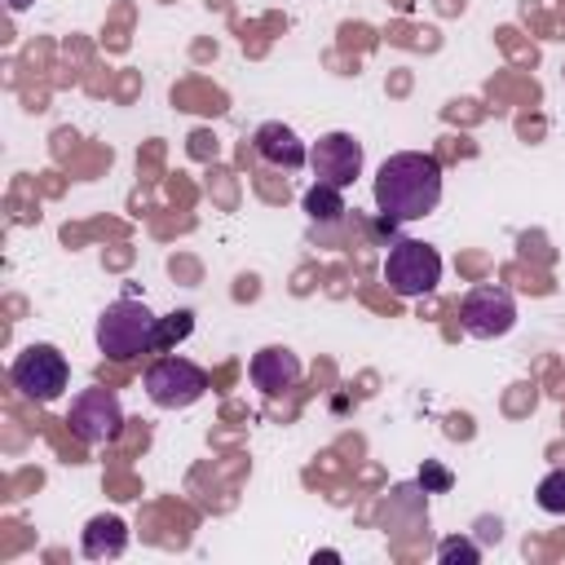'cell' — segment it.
<instances>
[{
	"label": "cell",
	"instance_id": "obj_1",
	"mask_svg": "<svg viewBox=\"0 0 565 565\" xmlns=\"http://www.w3.org/2000/svg\"><path fill=\"white\" fill-rule=\"evenodd\" d=\"M441 203V163L428 150H397L375 168V207L388 221H419Z\"/></svg>",
	"mask_w": 565,
	"mask_h": 565
},
{
	"label": "cell",
	"instance_id": "obj_2",
	"mask_svg": "<svg viewBox=\"0 0 565 565\" xmlns=\"http://www.w3.org/2000/svg\"><path fill=\"white\" fill-rule=\"evenodd\" d=\"M97 349L110 358V362H132L141 353H154L159 349V318L146 309V300H110L102 313H97Z\"/></svg>",
	"mask_w": 565,
	"mask_h": 565
},
{
	"label": "cell",
	"instance_id": "obj_3",
	"mask_svg": "<svg viewBox=\"0 0 565 565\" xmlns=\"http://www.w3.org/2000/svg\"><path fill=\"white\" fill-rule=\"evenodd\" d=\"M384 282L402 300H419L441 282V256L424 238H397L384 256Z\"/></svg>",
	"mask_w": 565,
	"mask_h": 565
},
{
	"label": "cell",
	"instance_id": "obj_4",
	"mask_svg": "<svg viewBox=\"0 0 565 565\" xmlns=\"http://www.w3.org/2000/svg\"><path fill=\"white\" fill-rule=\"evenodd\" d=\"M141 384H146V397H150L159 411H185V406L203 402V393H207V371H203L199 362L181 358V353H163V358H154V362L146 366Z\"/></svg>",
	"mask_w": 565,
	"mask_h": 565
},
{
	"label": "cell",
	"instance_id": "obj_5",
	"mask_svg": "<svg viewBox=\"0 0 565 565\" xmlns=\"http://www.w3.org/2000/svg\"><path fill=\"white\" fill-rule=\"evenodd\" d=\"M9 380H13V388H18L26 402L49 406V402H57L62 388L71 384V366H66V358H62L57 344H26V349L13 358Z\"/></svg>",
	"mask_w": 565,
	"mask_h": 565
},
{
	"label": "cell",
	"instance_id": "obj_6",
	"mask_svg": "<svg viewBox=\"0 0 565 565\" xmlns=\"http://www.w3.org/2000/svg\"><path fill=\"white\" fill-rule=\"evenodd\" d=\"M66 424L75 433V441L84 446H110L124 428V406H119V393L115 388H79L71 397V411H66Z\"/></svg>",
	"mask_w": 565,
	"mask_h": 565
},
{
	"label": "cell",
	"instance_id": "obj_7",
	"mask_svg": "<svg viewBox=\"0 0 565 565\" xmlns=\"http://www.w3.org/2000/svg\"><path fill=\"white\" fill-rule=\"evenodd\" d=\"M459 327L472 340H499L516 327V300L508 287L499 282H477L463 300H459Z\"/></svg>",
	"mask_w": 565,
	"mask_h": 565
},
{
	"label": "cell",
	"instance_id": "obj_8",
	"mask_svg": "<svg viewBox=\"0 0 565 565\" xmlns=\"http://www.w3.org/2000/svg\"><path fill=\"white\" fill-rule=\"evenodd\" d=\"M309 168L318 181L327 185H353L358 172H362V141L353 132H322L309 150Z\"/></svg>",
	"mask_w": 565,
	"mask_h": 565
},
{
	"label": "cell",
	"instance_id": "obj_9",
	"mask_svg": "<svg viewBox=\"0 0 565 565\" xmlns=\"http://www.w3.org/2000/svg\"><path fill=\"white\" fill-rule=\"evenodd\" d=\"M252 150H256L269 168H282V172H296V168H305V163H309V146H305V141H300V132H296V128H287L282 119L260 124V128L252 132Z\"/></svg>",
	"mask_w": 565,
	"mask_h": 565
},
{
	"label": "cell",
	"instance_id": "obj_10",
	"mask_svg": "<svg viewBox=\"0 0 565 565\" xmlns=\"http://www.w3.org/2000/svg\"><path fill=\"white\" fill-rule=\"evenodd\" d=\"M252 384L265 393V397H282L287 388H296L300 380V358L282 344H265L260 353H252Z\"/></svg>",
	"mask_w": 565,
	"mask_h": 565
},
{
	"label": "cell",
	"instance_id": "obj_11",
	"mask_svg": "<svg viewBox=\"0 0 565 565\" xmlns=\"http://www.w3.org/2000/svg\"><path fill=\"white\" fill-rule=\"evenodd\" d=\"M124 547H128V525H124V516L97 512V516L79 530V552H84L88 561H115V556H124Z\"/></svg>",
	"mask_w": 565,
	"mask_h": 565
},
{
	"label": "cell",
	"instance_id": "obj_12",
	"mask_svg": "<svg viewBox=\"0 0 565 565\" xmlns=\"http://www.w3.org/2000/svg\"><path fill=\"white\" fill-rule=\"evenodd\" d=\"M305 212L309 221H340L349 207H344V190L340 185H327V181H313L305 190Z\"/></svg>",
	"mask_w": 565,
	"mask_h": 565
},
{
	"label": "cell",
	"instance_id": "obj_13",
	"mask_svg": "<svg viewBox=\"0 0 565 565\" xmlns=\"http://www.w3.org/2000/svg\"><path fill=\"white\" fill-rule=\"evenodd\" d=\"M534 503L552 516H565V468H552L539 486H534Z\"/></svg>",
	"mask_w": 565,
	"mask_h": 565
},
{
	"label": "cell",
	"instance_id": "obj_14",
	"mask_svg": "<svg viewBox=\"0 0 565 565\" xmlns=\"http://www.w3.org/2000/svg\"><path fill=\"white\" fill-rule=\"evenodd\" d=\"M190 331H194V313H190V309L163 313V318H159V349H172V344H181Z\"/></svg>",
	"mask_w": 565,
	"mask_h": 565
},
{
	"label": "cell",
	"instance_id": "obj_15",
	"mask_svg": "<svg viewBox=\"0 0 565 565\" xmlns=\"http://www.w3.org/2000/svg\"><path fill=\"white\" fill-rule=\"evenodd\" d=\"M437 561L441 565H477L481 561V547L472 543V539H459V534H450V539H441V547H437Z\"/></svg>",
	"mask_w": 565,
	"mask_h": 565
},
{
	"label": "cell",
	"instance_id": "obj_16",
	"mask_svg": "<svg viewBox=\"0 0 565 565\" xmlns=\"http://www.w3.org/2000/svg\"><path fill=\"white\" fill-rule=\"evenodd\" d=\"M450 472L437 463V459H424V468H419V486H424V494H441V490H450Z\"/></svg>",
	"mask_w": 565,
	"mask_h": 565
},
{
	"label": "cell",
	"instance_id": "obj_17",
	"mask_svg": "<svg viewBox=\"0 0 565 565\" xmlns=\"http://www.w3.org/2000/svg\"><path fill=\"white\" fill-rule=\"evenodd\" d=\"M26 4H31V0H9V9H13V13H22Z\"/></svg>",
	"mask_w": 565,
	"mask_h": 565
}]
</instances>
